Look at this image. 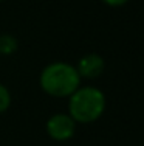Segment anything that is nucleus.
Segmentation results:
<instances>
[{
    "instance_id": "nucleus-1",
    "label": "nucleus",
    "mask_w": 144,
    "mask_h": 146,
    "mask_svg": "<svg viewBox=\"0 0 144 146\" xmlns=\"http://www.w3.org/2000/svg\"><path fill=\"white\" fill-rule=\"evenodd\" d=\"M79 82L78 70L64 62L50 64L40 75V87L51 96H70L78 90Z\"/></svg>"
},
{
    "instance_id": "nucleus-2",
    "label": "nucleus",
    "mask_w": 144,
    "mask_h": 146,
    "mask_svg": "<svg viewBox=\"0 0 144 146\" xmlns=\"http://www.w3.org/2000/svg\"><path fill=\"white\" fill-rule=\"evenodd\" d=\"M70 96V113L78 123H91L104 112L105 96L101 90L95 87H82Z\"/></svg>"
},
{
    "instance_id": "nucleus-3",
    "label": "nucleus",
    "mask_w": 144,
    "mask_h": 146,
    "mask_svg": "<svg viewBox=\"0 0 144 146\" xmlns=\"http://www.w3.org/2000/svg\"><path fill=\"white\" fill-rule=\"evenodd\" d=\"M74 129H76V121L71 117L65 113H57L53 115L47 123V132L53 140L64 141L73 137Z\"/></svg>"
},
{
    "instance_id": "nucleus-4",
    "label": "nucleus",
    "mask_w": 144,
    "mask_h": 146,
    "mask_svg": "<svg viewBox=\"0 0 144 146\" xmlns=\"http://www.w3.org/2000/svg\"><path fill=\"white\" fill-rule=\"evenodd\" d=\"M76 70L79 73V76H84V78H90V79L98 78L104 70V59L95 53L85 54L84 58L79 59Z\"/></svg>"
},
{
    "instance_id": "nucleus-5",
    "label": "nucleus",
    "mask_w": 144,
    "mask_h": 146,
    "mask_svg": "<svg viewBox=\"0 0 144 146\" xmlns=\"http://www.w3.org/2000/svg\"><path fill=\"white\" fill-rule=\"evenodd\" d=\"M17 50V40L11 34H2L0 36V53L11 54Z\"/></svg>"
},
{
    "instance_id": "nucleus-6",
    "label": "nucleus",
    "mask_w": 144,
    "mask_h": 146,
    "mask_svg": "<svg viewBox=\"0 0 144 146\" xmlns=\"http://www.w3.org/2000/svg\"><path fill=\"white\" fill-rule=\"evenodd\" d=\"M11 104V95H9L8 89L3 84H0V113L5 112Z\"/></svg>"
},
{
    "instance_id": "nucleus-7",
    "label": "nucleus",
    "mask_w": 144,
    "mask_h": 146,
    "mask_svg": "<svg viewBox=\"0 0 144 146\" xmlns=\"http://www.w3.org/2000/svg\"><path fill=\"white\" fill-rule=\"evenodd\" d=\"M102 2L110 5V6H121V5H124V3H127L129 0H102Z\"/></svg>"
},
{
    "instance_id": "nucleus-8",
    "label": "nucleus",
    "mask_w": 144,
    "mask_h": 146,
    "mask_svg": "<svg viewBox=\"0 0 144 146\" xmlns=\"http://www.w3.org/2000/svg\"><path fill=\"white\" fill-rule=\"evenodd\" d=\"M0 2H2V0H0Z\"/></svg>"
}]
</instances>
